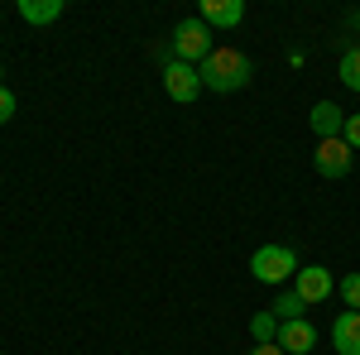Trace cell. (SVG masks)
<instances>
[{"mask_svg":"<svg viewBox=\"0 0 360 355\" xmlns=\"http://www.w3.org/2000/svg\"><path fill=\"white\" fill-rule=\"evenodd\" d=\"M15 10H20V20H29V25H53L68 5L63 0H20Z\"/></svg>","mask_w":360,"mask_h":355,"instance_id":"cell-11","label":"cell"},{"mask_svg":"<svg viewBox=\"0 0 360 355\" xmlns=\"http://www.w3.org/2000/svg\"><path fill=\"white\" fill-rule=\"evenodd\" d=\"M341 82L351 86V91H360V49H346L341 53Z\"/></svg>","mask_w":360,"mask_h":355,"instance_id":"cell-14","label":"cell"},{"mask_svg":"<svg viewBox=\"0 0 360 355\" xmlns=\"http://www.w3.org/2000/svg\"><path fill=\"white\" fill-rule=\"evenodd\" d=\"M332 346L336 355H360V312H341L332 322Z\"/></svg>","mask_w":360,"mask_h":355,"instance_id":"cell-9","label":"cell"},{"mask_svg":"<svg viewBox=\"0 0 360 355\" xmlns=\"http://www.w3.org/2000/svg\"><path fill=\"white\" fill-rule=\"evenodd\" d=\"M0 77H5V63H0Z\"/></svg>","mask_w":360,"mask_h":355,"instance_id":"cell-19","label":"cell"},{"mask_svg":"<svg viewBox=\"0 0 360 355\" xmlns=\"http://www.w3.org/2000/svg\"><path fill=\"white\" fill-rule=\"evenodd\" d=\"M164 91L178 101V106H193L197 96H202V77H197V67H193V63L168 58V63H164Z\"/></svg>","mask_w":360,"mask_h":355,"instance_id":"cell-4","label":"cell"},{"mask_svg":"<svg viewBox=\"0 0 360 355\" xmlns=\"http://www.w3.org/2000/svg\"><path fill=\"white\" fill-rule=\"evenodd\" d=\"M207 29H236L245 20V5L240 0H202V15H197Z\"/></svg>","mask_w":360,"mask_h":355,"instance_id":"cell-8","label":"cell"},{"mask_svg":"<svg viewBox=\"0 0 360 355\" xmlns=\"http://www.w3.org/2000/svg\"><path fill=\"white\" fill-rule=\"evenodd\" d=\"M207 53H212V29L202 20H183L173 29V58L178 63H202Z\"/></svg>","mask_w":360,"mask_h":355,"instance_id":"cell-3","label":"cell"},{"mask_svg":"<svg viewBox=\"0 0 360 355\" xmlns=\"http://www.w3.org/2000/svg\"><path fill=\"white\" fill-rule=\"evenodd\" d=\"M298 269H303V264H298V254L288 245H259L255 259H250V273H255L259 283H283V278H293Z\"/></svg>","mask_w":360,"mask_h":355,"instance_id":"cell-2","label":"cell"},{"mask_svg":"<svg viewBox=\"0 0 360 355\" xmlns=\"http://www.w3.org/2000/svg\"><path fill=\"white\" fill-rule=\"evenodd\" d=\"M269 312H274L278 322H298V317H303V312H307V302L298 298L293 288H288V293H278V298H274V307H269Z\"/></svg>","mask_w":360,"mask_h":355,"instance_id":"cell-12","label":"cell"},{"mask_svg":"<svg viewBox=\"0 0 360 355\" xmlns=\"http://www.w3.org/2000/svg\"><path fill=\"white\" fill-rule=\"evenodd\" d=\"M341 139H346L351 149H360V115H346V130H341Z\"/></svg>","mask_w":360,"mask_h":355,"instance_id":"cell-16","label":"cell"},{"mask_svg":"<svg viewBox=\"0 0 360 355\" xmlns=\"http://www.w3.org/2000/svg\"><path fill=\"white\" fill-rule=\"evenodd\" d=\"M336 288H341V298H346V307H351V312H360V273H346V278H341Z\"/></svg>","mask_w":360,"mask_h":355,"instance_id":"cell-15","label":"cell"},{"mask_svg":"<svg viewBox=\"0 0 360 355\" xmlns=\"http://www.w3.org/2000/svg\"><path fill=\"white\" fill-rule=\"evenodd\" d=\"M197 77H202V86L207 91H240V86L255 77V67H250V58L240 53V49H231V44H221V49H212V53L197 63Z\"/></svg>","mask_w":360,"mask_h":355,"instance_id":"cell-1","label":"cell"},{"mask_svg":"<svg viewBox=\"0 0 360 355\" xmlns=\"http://www.w3.org/2000/svg\"><path fill=\"white\" fill-rule=\"evenodd\" d=\"M312 130H317V139H336L346 130V110L332 106V101H317L312 106Z\"/></svg>","mask_w":360,"mask_h":355,"instance_id":"cell-10","label":"cell"},{"mask_svg":"<svg viewBox=\"0 0 360 355\" xmlns=\"http://www.w3.org/2000/svg\"><path fill=\"white\" fill-rule=\"evenodd\" d=\"M250 331H255V341H259V346H269V341L278 336V317H274V312H255Z\"/></svg>","mask_w":360,"mask_h":355,"instance_id":"cell-13","label":"cell"},{"mask_svg":"<svg viewBox=\"0 0 360 355\" xmlns=\"http://www.w3.org/2000/svg\"><path fill=\"white\" fill-rule=\"evenodd\" d=\"M245 355H283V346H274V341H269V346H255V351H245Z\"/></svg>","mask_w":360,"mask_h":355,"instance_id":"cell-18","label":"cell"},{"mask_svg":"<svg viewBox=\"0 0 360 355\" xmlns=\"http://www.w3.org/2000/svg\"><path fill=\"white\" fill-rule=\"evenodd\" d=\"M10 115H15V91H10V86H0V125H5Z\"/></svg>","mask_w":360,"mask_h":355,"instance_id":"cell-17","label":"cell"},{"mask_svg":"<svg viewBox=\"0 0 360 355\" xmlns=\"http://www.w3.org/2000/svg\"><path fill=\"white\" fill-rule=\"evenodd\" d=\"M293 293L307 302V307H317V302H327L336 293V278L332 269H322V264H307V269L293 273Z\"/></svg>","mask_w":360,"mask_h":355,"instance_id":"cell-5","label":"cell"},{"mask_svg":"<svg viewBox=\"0 0 360 355\" xmlns=\"http://www.w3.org/2000/svg\"><path fill=\"white\" fill-rule=\"evenodd\" d=\"M274 346H283V355H307L312 346H317V327H312L307 317H298V322H278Z\"/></svg>","mask_w":360,"mask_h":355,"instance_id":"cell-7","label":"cell"},{"mask_svg":"<svg viewBox=\"0 0 360 355\" xmlns=\"http://www.w3.org/2000/svg\"><path fill=\"white\" fill-rule=\"evenodd\" d=\"M351 144L336 135V139H317V154H312V164H317V173L322 178H346L351 173Z\"/></svg>","mask_w":360,"mask_h":355,"instance_id":"cell-6","label":"cell"}]
</instances>
